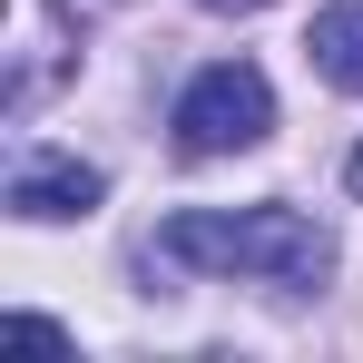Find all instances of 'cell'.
<instances>
[{
  "instance_id": "1",
  "label": "cell",
  "mask_w": 363,
  "mask_h": 363,
  "mask_svg": "<svg viewBox=\"0 0 363 363\" xmlns=\"http://www.w3.org/2000/svg\"><path fill=\"white\" fill-rule=\"evenodd\" d=\"M167 265L196 275H265V285H324L334 275V236L304 206H186L157 226Z\"/></svg>"
},
{
  "instance_id": "2",
  "label": "cell",
  "mask_w": 363,
  "mask_h": 363,
  "mask_svg": "<svg viewBox=\"0 0 363 363\" xmlns=\"http://www.w3.org/2000/svg\"><path fill=\"white\" fill-rule=\"evenodd\" d=\"M265 128H275V89H265V69L245 60H216L186 79L177 99V147L186 157H236V147H265Z\"/></svg>"
},
{
  "instance_id": "3",
  "label": "cell",
  "mask_w": 363,
  "mask_h": 363,
  "mask_svg": "<svg viewBox=\"0 0 363 363\" xmlns=\"http://www.w3.org/2000/svg\"><path fill=\"white\" fill-rule=\"evenodd\" d=\"M99 167H79V157H20L10 167V216H30V226H50V216H89L99 206Z\"/></svg>"
},
{
  "instance_id": "4",
  "label": "cell",
  "mask_w": 363,
  "mask_h": 363,
  "mask_svg": "<svg viewBox=\"0 0 363 363\" xmlns=\"http://www.w3.org/2000/svg\"><path fill=\"white\" fill-rule=\"evenodd\" d=\"M304 60L324 69L344 99H363V0H334V10H314V30H304Z\"/></svg>"
},
{
  "instance_id": "5",
  "label": "cell",
  "mask_w": 363,
  "mask_h": 363,
  "mask_svg": "<svg viewBox=\"0 0 363 363\" xmlns=\"http://www.w3.org/2000/svg\"><path fill=\"white\" fill-rule=\"evenodd\" d=\"M344 186H354V196H363V147H354V157H344Z\"/></svg>"
},
{
  "instance_id": "6",
  "label": "cell",
  "mask_w": 363,
  "mask_h": 363,
  "mask_svg": "<svg viewBox=\"0 0 363 363\" xmlns=\"http://www.w3.org/2000/svg\"><path fill=\"white\" fill-rule=\"evenodd\" d=\"M196 10H265V0H196Z\"/></svg>"
}]
</instances>
